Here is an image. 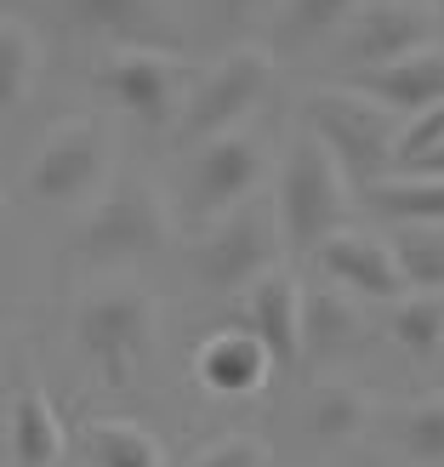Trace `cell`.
I'll use <instances>...</instances> for the list:
<instances>
[{
  "label": "cell",
  "instance_id": "10",
  "mask_svg": "<svg viewBox=\"0 0 444 467\" xmlns=\"http://www.w3.org/2000/svg\"><path fill=\"white\" fill-rule=\"evenodd\" d=\"M433 29H439V17L428 6H416V0H370V6H359L342 23L336 57L347 75H365V68H382L393 57H410L422 46H433Z\"/></svg>",
  "mask_w": 444,
  "mask_h": 467
},
{
  "label": "cell",
  "instance_id": "12",
  "mask_svg": "<svg viewBox=\"0 0 444 467\" xmlns=\"http://www.w3.org/2000/svg\"><path fill=\"white\" fill-rule=\"evenodd\" d=\"M245 331L268 348L274 365L291 370L302 359V285L291 268H274L245 291Z\"/></svg>",
  "mask_w": 444,
  "mask_h": 467
},
{
  "label": "cell",
  "instance_id": "4",
  "mask_svg": "<svg viewBox=\"0 0 444 467\" xmlns=\"http://www.w3.org/2000/svg\"><path fill=\"white\" fill-rule=\"evenodd\" d=\"M279 75V57L268 46H233L228 57H217L205 75H194L189 98H182V114H177V143L182 149H200L212 137L233 131L245 114L268 98V86Z\"/></svg>",
  "mask_w": 444,
  "mask_h": 467
},
{
  "label": "cell",
  "instance_id": "11",
  "mask_svg": "<svg viewBox=\"0 0 444 467\" xmlns=\"http://www.w3.org/2000/svg\"><path fill=\"white\" fill-rule=\"evenodd\" d=\"M319 268L331 274V285H342L347 296L359 302H399L410 285L399 263H393V245L382 240V234H359V228H336L331 240L314 245Z\"/></svg>",
  "mask_w": 444,
  "mask_h": 467
},
{
  "label": "cell",
  "instance_id": "26",
  "mask_svg": "<svg viewBox=\"0 0 444 467\" xmlns=\"http://www.w3.org/2000/svg\"><path fill=\"white\" fill-rule=\"evenodd\" d=\"M189 467H268V445L251 433H228V439H212Z\"/></svg>",
  "mask_w": 444,
  "mask_h": 467
},
{
  "label": "cell",
  "instance_id": "24",
  "mask_svg": "<svg viewBox=\"0 0 444 467\" xmlns=\"http://www.w3.org/2000/svg\"><path fill=\"white\" fill-rule=\"evenodd\" d=\"M35 75H40V40L29 35V23L0 17V114H12L29 98Z\"/></svg>",
  "mask_w": 444,
  "mask_h": 467
},
{
  "label": "cell",
  "instance_id": "14",
  "mask_svg": "<svg viewBox=\"0 0 444 467\" xmlns=\"http://www.w3.org/2000/svg\"><path fill=\"white\" fill-rule=\"evenodd\" d=\"M68 17L114 46H177V29L160 0H68Z\"/></svg>",
  "mask_w": 444,
  "mask_h": 467
},
{
  "label": "cell",
  "instance_id": "16",
  "mask_svg": "<svg viewBox=\"0 0 444 467\" xmlns=\"http://www.w3.org/2000/svg\"><path fill=\"white\" fill-rule=\"evenodd\" d=\"M6 451L17 467H57L63 462V422L57 405L40 382H17L12 422H6Z\"/></svg>",
  "mask_w": 444,
  "mask_h": 467
},
{
  "label": "cell",
  "instance_id": "1",
  "mask_svg": "<svg viewBox=\"0 0 444 467\" xmlns=\"http://www.w3.org/2000/svg\"><path fill=\"white\" fill-rule=\"evenodd\" d=\"M154 337H160V308L143 285L131 279H108V285L80 296L75 314V342L80 354L98 365V377L108 388H131L137 370L154 359Z\"/></svg>",
  "mask_w": 444,
  "mask_h": 467
},
{
  "label": "cell",
  "instance_id": "17",
  "mask_svg": "<svg viewBox=\"0 0 444 467\" xmlns=\"http://www.w3.org/2000/svg\"><path fill=\"white\" fill-rule=\"evenodd\" d=\"M365 342V302L347 296L342 285L302 291V354H347Z\"/></svg>",
  "mask_w": 444,
  "mask_h": 467
},
{
  "label": "cell",
  "instance_id": "21",
  "mask_svg": "<svg viewBox=\"0 0 444 467\" xmlns=\"http://www.w3.org/2000/svg\"><path fill=\"white\" fill-rule=\"evenodd\" d=\"M387 337L416 359L439 354L444 348V291H405L399 302H387Z\"/></svg>",
  "mask_w": 444,
  "mask_h": 467
},
{
  "label": "cell",
  "instance_id": "25",
  "mask_svg": "<svg viewBox=\"0 0 444 467\" xmlns=\"http://www.w3.org/2000/svg\"><path fill=\"white\" fill-rule=\"evenodd\" d=\"M405 451L416 462H444V393H428L405 410Z\"/></svg>",
  "mask_w": 444,
  "mask_h": 467
},
{
  "label": "cell",
  "instance_id": "18",
  "mask_svg": "<svg viewBox=\"0 0 444 467\" xmlns=\"http://www.w3.org/2000/svg\"><path fill=\"white\" fill-rule=\"evenodd\" d=\"M377 422V400L359 382H319L308 393V433L319 445H347Z\"/></svg>",
  "mask_w": 444,
  "mask_h": 467
},
{
  "label": "cell",
  "instance_id": "22",
  "mask_svg": "<svg viewBox=\"0 0 444 467\" xmlns=\"http://www.w3.org/2000/svg\"><path fill=\"white\" fill-rule=\"evenodd\" d=\"M359 12V0H279V46L285 52H308V46L342 35V23Z\"/></svg>",
  "mask_w": 444,
  "mask_h": 467
},
{
  "label": "cell",
  "instance_id": "23",
  "mask_svg": "<svg viewBox=\"0 0 444 467\" xmlns=\"http://www.w3.org/2000/svg\"><path fill=\"white\" fill-rule=\"evenodd\" d=\"M370 205L387 223H444V177H377L370 182Z\"/></svg>",
  "mask_w": 444,
  "mask_h": 467
},
{
  "label": "cell",
  "instance_id": "29",
  "mask_svg": "<svg viewBox=\"0 0 444 467\" xmlns=\"http://www.w3.org/2000/svg\"><path fill=\"white\" fill-rule=\"evenodd\" d=\"M433 17H439V23H444V0H439V12H433Z\"/></svg>",
  "mask_w": 444,
  "mask_h": 467
},
{
  "label": "cell",
  "instance_id": "3",
  "mask_svg": "<svg viewBox=\"0 0 444 467\" xmlns=\"http://www.w3.org/2000/svg\"><path fill=\"white\" fill-rule=\"evenodd\" d=\"M274 212H279V234H285L291 251H314L319 240H331L347 217V177L308 126L296 131V143L285 154Z\"/></svg>",
  "mask_w": 444,
  "mask_h": 467
},
{
  "label": "cell",
  "instance_id": "28",
  "mask_svg": "<svg viewBox=\"0 0 444 467\" xmlns=\"http://www.w3.org/2000/svg\"><path fill=\"white\" fill-rule=\"evenodd\" d=\"M228 12H256V6H268V0H222Z\"/></svg>",
  "mask_w": 444,
  "mask_h": 467
},
{
  "label": "cell",
  "instance_id": "13",
  "mask_svg": "<svg viewBox=\"0 0 444 467\" xmlns=\"http://www.w3.org/2000/svg\"><path fill=\"white\" fill-rule=\"evenodd\" d=\"M347 86L359 98L382 103L387 114H422L433 103H444V52L439 46H422L410 57H393L382 68H365V75H347Z\"/></svg>",
  "mask_w": 444,
  "mask_h": 467
},
{
  "label": "cell",
  "instance_id": "5",
  "mask_svg": "<svg viewBox=\"0 0 444 467\" xmlns=\"http://www.w3.org/2000/svg\"><path fill=\"white\" fill-rule=\"evenodd\" d=\"M279 251H285V240H279V212L263 200H245L240 212L217 217L205 228V240L194 245L200 285L217 291V296H240L263 274L279 268Z\"/></svg>",
  "mask_w": 444,
  "mask_h": 467
},
{
  "label": "cell",
  "instance_id": "20",
  "mask_svg": "<svg viewBox=\"0 0 444 467\" xmlns=\"http://www.w3.org/2000/svg\"><path fill=\"white\" fill-rule=\"evenodd\" d=\"M86 456H91V467H166L160 439L137 422H120V416L86 422Z\"/></svg>",
  "mask_w": 444,
  "mask_h": 467
},
{
  "label": "cell",
  "instance_id": "8",
  "mask_svg": "<svg viewBox=\"0 0 444 467\" xmlns=\"http://www.w3.org/2000/svg\"><path fill=\"white\" fill-rule=\"evenodd\" d=\"M268 171V154L251 131H222L212 143L194 149V171H189V217L200 228H212L217 217L240 212V205L256 194V182Z\"/></svg>",
  "mask_w": 444,
  "mask_h": 467
},
{
  "label": "cell",
  "instance_id": "7",
  "mask_svg": "<svg viewBox=\"0 0 444 467\" xmlns=\"http://www.w3.org/2000/svg\"><path fill=\"white\" fill-rule=\"evenodd\" d=\"M171 240V212L149 177H120L98 200V212L80 228V256L91 263H137V256L166 251Z\"/></svg>",
  "mask_w": 444,
  "mask_h": 467
},
{
  "label": "cell",
  "instance_id": "9",
  "mask_svg": "<svg viewBox=\"0 0 444 467\" xmlns=\"http://www.w3.org/2000/svg\"><path fill=\"white\" fill-rule=\"evenodd\" d=\"M108 177V137L98 120H63L46 131V143L29 166V194L46 205H80Z\"/></svg>",
  "mask_w": 444,
  "mask_h": 467
},
{
  "label": "cell",
  "instance_id": "19",
  "mask_svg": "<svg viewBox=\"0 0 444 467\" xmlns=\"http://www.w3.org/2000/svg\"><path fill=\"white\" fill-rule=\"evenodd\" d=\"M387 245L410 291H444V223H393Z\"/></svg>",
  "mask_w": 444,
  "mask_h": 467
},
{
  "label": "cell",
  "instance_id": "15",
  "mask_svg": "<svg viewBox=\"0 0 444 467\" xmlns=\"http://www.w3.org/2000/svg\"><path fill=\"white\" fill-rule=\"evenodd\" d=\"M194 370H200V382L212 388V393H228V400H233V393H256V388H263L268 370H274V359H268V348L240 325V331L205 337Z\"/></svg>",
  "mask_w": 444,
  "mask_h": 467
},
{
  "label": "cell",
  "instance_id": "2",
  "mask_svg": "<svg viewBox=\"0 0 444 467\" xmlns=\"http://www.w3.org/2000/svg\"><path fill=\"white\" fill-rule=\"evenodd\" d=\"M308 131L319 137L331 160L342 166L347 189H370L393 166V137H399V114L382 103L359 98L354 86H325L308 98Z\"/></svg>",
  "mask_w": 444,
  "mask_h": 467
},
{
  "label": "cell",
  "instance_id": "6",
  "mask_svg": "<svg viewBox=\"0 0 444 467\" xmlns=\"http://www.w3.org/2000/svg\"><path fill=\"white\" fill-rule=\"evenodd\" d=\"M98 86L137 126H171L194 86V63L177 46H114L98 63Z\"/></svg>",
  "mask_w": 444,
  "mask_h": 467
},
{
  "label": "cell",
  "instance_id": "27",
  "mask_svg": "<svg viewBox=\"0 0 444 467\" xmlns=\"http://www.w3.org/2000/svg\"><path fill=\"white\" fill-rule=\"evenodd\" d=\"M405 171H416V177H444V143H433L422 160H410Z\"/></svg>",
  "mask_w": 444,
  "mask_h": 467
}]
</instances>
